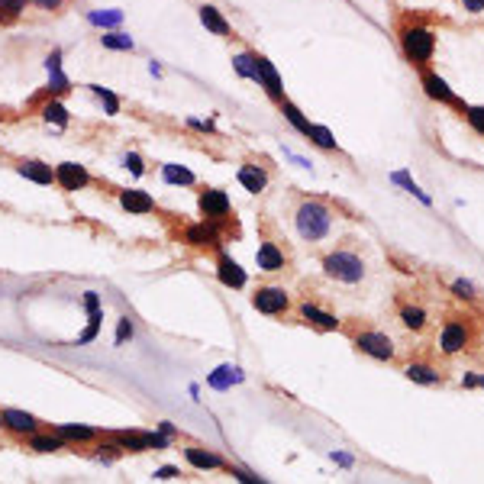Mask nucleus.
Returning <instances> with one entry per match:
<instances>
[{
    "label": "nucleus",
    "instance_id": "obj_1",
    "mask_svg": "<svg viewBox=\"0 0 484 484\" xmlns=\"http://www.w3.org/2000/svg\"><path fill=\"white\" fill-rule=\"evenodd\" d=\"M329 226H333V214H329L323 204H317V200L300 204V210H297V233L304 236V239H310V242L323 239V236L329 233Z\"/></svg>",
    "mask_w": 484,
    "mask_h": 484
},
{
    "label": "nucleus",
    "instance_id": "obj_2",
    "mask_svg": "<svg viewBox=\"0 0 484 484\" xmlns=\"http://www.w3.org/2000/svg\"><path fill=\"white\" fill-rule=\"evenodd\" d=\"M323 271L333 281H343V284H358L365 278V265L355 252H333V255H326Z\"/></svg>",
    "mask_w": 484,
    "mask_h": 484
},
{
    "label": "nucleus",
    "instance_id": "obj_3",
    "mask_svg": "<svg viewBox=\"0 0 484 484\" xmlns=\"http://www.w3.org/2000/svg\"><path fill=\"white\" fill-rule=\"evenodd\" d=\"M433 49H436V36L429 29H407L404 33V52H407L410 62H429L433 58Z\"/></svg>",
    "mask_w": 484,
    "mask_h": 484
},
{
    "label": "nucleus",
    "instance_id": "obj_4",
    "mask_svg": "<svg viewBox=\"0 0 484 484\" xmlns=\"http://www.w3.org/2000/svg\"><path fill=\"white\" fill-rule=\"evenodd\" d=\"M288 294L284 288H259L255 291V297H252V307L259 310V313H268V317H278L288 310Z\"/></svg>",
    "mask_w": 484,
    "mask_h": 484
},
{
    "label": "nucleus",
    "instance_id": "obj_5",
    "mask_svg": "<svg viewBox=\"0 0 484 484\" xmlns=\"http://www.w3.org/2000/svg\"><path fill=\"white\" fill-rule=\"evenodd\" d=\"M0 423H3V429L17 433V436H33V433H39V420L33 417V413H26V410H17V407L0 410Z\"/></svg>",
    "mask_w": 484,
    "mask_h": 484
},
{
    "label": "nucleus",
    "instance_id": "obj_6",
    "mask_svg": "<svg viewBox=\"0 0 484 484\" xmlns=\"http://www.w3.org/2000/svg\"><path fill=\"white\" fill-rule=\"evenodd\" d=\"M55 184L62 191H81V187L91 184V175H87V168L78 165V162H62L55 168Z\"/></svg>",
    "mask_w": 484,
    "mask_h": 484
},
{
    "label": "nucleus",
    "instance_id": "obj_7",
    "mask_svg": "<svg viewBox=\"0 0 484 484\" xmlns=\"http://www.w3.org/2000/svg\"><path fill=\"white\" fill-rule=\"evenodd\" d=\"M355 345H358L365 355H372V358H381V362L394 358V343H391V339H388L384 333H362L358 339H355Z\"/></svg>",
    "mask_w": 484,
    "mask_h": 484
},
{
    "label": "nucleus",
    "instance_id": "obj_8",
    "mask_svg": "<svg viewBox=\"0 0 484 484\" xmlns=\"http://www.w3.org/2000/svg\"><path fill=\"white\" fill-rule=\"evenodd\" d=\"M216 278L223 281L226 288H233V291H239V288H245V271H242V265L236 259H230V255H220V261H216Z\"/></svg>",
    "mask_w": 484,
    "mask_h": 484
},
{
    "label": "nucleus",
    "instance_id": "obj_9",
    "mask_svg": "<svg viewBox=\"0 0 484 484\" xmlns=\"http://www.w3.org/2000/svg\"><path fill=\"white\" fill-rule=\"evenodd\" d=\"M200 210H204L207 220H223L226 214H230V197H226V191H204L200 194Z\"/></svg>",
    "mask_w": 484,
    "mask_h": 484
},
{
    "label": "nucleus",
    "instance_id": "obj_10",
    "mask_svg": "<svg viewBox=\"0 0 484 484\" xmlns=\"http://www.w3.org/2000/svg\"><path fill=\"white\" fill-rule=\"evenodd\" d=\"M184 458L187 465L197 468V472H214V468H226V462L216 452H210V449H200V446H187L184 449Z\"/></svg>",
    "mask_w": 484,
    "mask_h": 484
},
{
    "label": "nucleus",
    "instance_id": "obj_11",
    "mask_svg": "<svg viewBox=\"0 0 484 484\" xmlns=\"http://www.w3.org/2000/svg\"><path fill=\"white\" fill-rule=\"evenodd\" d=\"M120 204H123V210H130V214H136V216H146V214H152V210H155V200H152V194H149V191H139V187L123 191Z\"/></svg>",
    "mask_w": 484,
    "mask_h": 484
},
{
    "label": "nucleus",
    "instance_id": "obj_12",
    "mask_svg": "<svg viewBox=\"0 0 484 484\" xmlns=\"http://www.w3.org/2000/svg\"><path fill=\"white\" fill-rule=\"evenodd\" d=\"M255 65H259V84L271 94V97H275V101H281L284 91H281V75L275 71V65H271L268 58H261V55H255Z\"/></svg>",
    "mask_w": 484,
    "mask_h": 484
},
{
    "label": "nucleus",
    "instance_id": "obj_13",
    "mask_svg": "<svg viewBox=\"0 0 484 484\" xmlns=\"http://www.w3.org/2000/svg\"><path fill=\"white\" fill-rule=\"evenodd\" d=\"M184 242H187V245H197V249H204V245H220V236H216L214 220H210V223H194V226H187Z\"/></svg>",
    "mask_w": 484,
    "mask_h": 484
},
{
    "label": "nucleus",
    "instance_id": "obj_14",
    "mask_svg": "<svg viewBox=\"0 0 484 484\" xmlns=\"http://www.w3.org/2000/svg\"><path fill=\"white\" fill-rule=\"evenodd\" d=\"M465 343H468V329L462 323H446V329H442V339H439V345H442V352L446 355H456L458 349H465Z\"/></svg>",
    "mask_w": 484,
    "mask_h": 484
},
{
    "label": "nucleus",
    "instance_id": "obj_15",
    "mask_svg": "<svg viewBox=\"0 0 484 484\" xmlns=\"http://www.w3.org/2000/svg\"><path fill=\"white\" fill-rule=\"evenodd\" d=\"M55 436L62 442H94L101 433L94 426H84V423H62V426H55Z\"/></svg>",
    "mask_w": 484,
    "mask_h": 484
},
{
    "label": "nucleus",
    "instance_id": "obj_16",
    "mask_svg": "<svg viewBox=\"0 0 484 484\" xmlns=\"http://www.w3.org/2000/svg\"><path fill=\"white\" fill-rule=\"evenodd\" d=\"M19 175L26 181H36V184H52L55 181V171L46 162H19Z\"/></svg>",
    "mask_w": 484,
    "mask_h": 484
},
{
    "label": "nucleus",
    "instance_id": "obj_17",
    "mask_svg": "<svg viewBox=\"0 0 484 484\" xmlns=\"http://www.w3.org/2000/svg\"><path fill=\"white\" fill-rule=\"evenodd\" d=\"M242 381V372L236 368V365H220L210 378H207V384L210 388H216V391H230L233 384H239Z\"/></svg>",
    "mask_w": 484,
    "mask_h": 484
},
{
    "label": "nucleus",
    "instance_id": "obj_18",
    "mask_svg": "<svg viewBox=\"0 0 484 484\" xmlns=\"http://www.w3.org/2000/svg\"><path fill=\"white\" fill-rule=\"evenodd\" d=\"M239 184L245 187V191H252V194H259V191H265V184H268V175H265L259 165H242Z\"/></svg>",
    "mask_w": 484,
    "mask_h": 484
},
{
    "label": "nucleus",
    "instance_id": "obj_19",
    "mask_svg": "<svg viewBox=\"0 0 484 484\" xmlns=\"http://www.w3.org/2000/svg\"><path fill=\"white\" fill-rule=\"evenodd\" d=\"M46 68H49V91H55V94H62V91H68V78H65V71H62V52H52V55L46 58Z\"/></svg>",
    "mask_w": 484,
    "mask_h": 484
},
{
    "label": "nucleus",
    "instance_id": "obj_20",
    "mask_svg": "<svg viewBox=\"0 0 484 484\" xmlns=\"http://www.w3.org/2000/svg\"><path fill=\"white\" fill-rule=\"evenodd\" d=\"M200 23H204V26L210 29L214 36H230V23H226L223 13H220L216 7H210V3H204V7H200Z\"/></svg>",
    "mask_w": 484,
    "mask_h": 484
},
{
    "label": "nucleus",
    "instance_id": "obj_21",
    "mask_svg": "<svg viewBox=\"0 0 484 484\" xmlns=\"http://www.w3.org/2000/svg\"><path fill=\"white\" fill-rule=\"evenodd\" d=\"M255 259H259V268L261 271H278L281 265H284V255L278 252V245H275V242H261L259 255H255Z\"/></svg>",
    "mask_w": 484,
    "mask_h": 484
},
{
    "label": "nucleus",
    "instance_id": "obj_22",
    "mask_svg": "<svg viewBox=\"0 0 484 484\" xmlns=\"http://www.w3.org/2000/svg\"><path fill=\"white\" fill-rule=\"evenodd\" d=\"M113 442L123 449V452H146L149 442H146V433H136V429H123V433H113Z\"/></svg>",
    "mask_w": 484,
    "mask_h": 484
},
{
    "label": "nucleus",
    "instance_id": "obj_23",
    "mask_svg": "<svg viewBox=\"0 0 484 484\" xmlns=\"http://www.w3.org/2000/svg\"><path fill=\"white\" fill-rule=\"evenodd\" d=\"M300 317L307 320V323L320 326V329H336V326H339V320H336L333 313H323V310L313 307V304H304V307H300Z\"/></svg>",
    "mask_w": 484,
    "mask_h": 484
},
{
    "label": "nucleus",
    "instance_id": "obj_24",
    "mask_svg": "<svg viewBox=\"0 0 484 484\" xmlns=\"http://www.w3.org/2000/svg\"><path fill=\"white\" fill-rule=\"evenodd\" d=\"M423 87H426V94L429 97H433V101H456V97H452V91H449V84L442 81V78L439 75H426L423 78Z\"/></svg>",
    "mask_w": 484,
    "mask_h": 484
},
{
    "label": "nucleus",
    "instance_id": "obj_25",
    "mask_svg": "<svg viewBox=\"0 0 484 484\" xmlns=\"http://www.w3.org/2000/svg\"><path fill=\"white\" fill-rule=\"evenodd\" d=\"M65 446L55 433H33L29 436V449H36V452H58V449Z\"/></svg>",
    "mask_w": 484,
    "mask_h": 484
},
{
    "label": "nucleus",
    "instance_id": "obj_26",
    "mask_svg": "<svg viewBox=\"0 0 484 484\" xmlns=\"http://www.w3.org/2000/svg\"><path fill=\"white\" fill-rule=\"evenodd\" d=\"M162 178H165L168 184H184V187L194 184V171H187L181 165H162Z\"/></svg>",
    "mask_w": 484,
    "mask_h": 484
},
{
    "label": "nucleus",
    "instance_id": "obj_27",
    "mask_svg": "<svg viewBox=\"0 0 484 484\" xmlns=\"http://www.w3.org/2000/svg\"><path fill=\"white\" fill-rule=\"evenodd\" d=\"M87 19H91L94 26L110 29V26H120L123 23V10H94V13H87Z\"/></svg>",
    "mask_w": 484,
    "mask_h": 484
},
{
    "label": "nucleus",
    "instance_id": "obj_28",
    "mask_svg": "<svg viewBox=\"0 0 484 484\" xmlns=\"http://www.w3.org/2000/svg\"><path fill=\"white\" fill-rule=\"evenodd\" d=\"M233 68H236V75L252 78V81H259V65H255V55H249V52L236 55V58H233Z\"/></svg>",
    "mask_w": 484,
    "mask_h": 484
},
{
    "label": "nucleus",
    "instance_id": "obj_29",
    "mask_svg": "<svg viewBox=\"0 0 484 484\" xmlns=\"http://www.w3.org/2000/svg\"><path fill=\"white\" fill-rule=\"evenodd\" d=\"M281 113L288 116V123H291V126H294V130H300V132H304V136H307V132H310V120H304V113H300V110H297V107H294V103H291V101H284V103H281Z\"/></svg>",
    "mask_w": 484,
    "mask_h": 484
},
{
    "label": "nucleus",
    "instance_id": "obj_30",
    "mask_svg": "<svg viewBox=\"0 0 484 484\" xmlns=\"http://www.w3.org/2000/svg\"><path fill=\"white\" fill-rule=\"evenodd\" d=\"M101 42L103 49H113V52H132V39L126 33H103Z\"/></svg>",
    "mask_w": 484,
    "mask_h": 484
},
{
    "label": "nucleus",
    "instance_id": "obj_31",
    "mask_svg": "<svg viewBox=\"0 0 484 484\" xmlns=\"http://www.w3.org/2000/svg\"><path fill=\"white\" fill-rule=\"evenodd\" d=\"M407 378L420 384H439V372H433L429 365H407Z\"/></svg>",
    "mask_w": 484,
    "mask_h": 484
},
{
    "label": "nucleus",
    "instance_id": "obj_32",
    "mask_svg": "<svg viewBox=\"0 0 484 484\" xmlns=\"http://www.w3.org/2000/svg\"><path fill=\"white\" fill-rule=\"evenodd\" d=\"M42 116H46L49 123H55V126H68V110L58 101H49L46 107H42Z\"/></svg>",
    "mask_w": 484,
    "mask_h": 484
},
{
    "label": "nucleus",
    "instance_id": "obj_33",
    "mask_svg": "<svg viewBox=\"0 0 484 484\" xmlns=\"http://www.w3.org/2000/svg\"><path fill=\"white\" fill-rule=\"evenodd\" d=\"M307 139H313L320 146V149H336V139H333V132L326 130V126H317V123H310V132H307Z\"/></svg>",
    "mask_w": 484,
    "mask_h": 484
},
{
    "label": "nucleus",
    "instance_id": "obj_34",
    "mask_svg": "<svg viewBox=\"0 0 484 484\" xmlns=\"http://www.w3.org/2000/svg\"><path fill=\"white\" fill-rule=\"evenodd\" d=\"M91 91L101 97V103L107 107V113H110V116H116V113H120V97H116V94H110L107 87H101V84H91Z\"/></svg>",
    "mask_w": 484,
    "mask_h": 484
},
{
    "label": "nucleus",
    "instance_id": "obj_35",
    "mask_svg": "<svg viewBox=\"0 0 484 484\" xmlns=\"http://www.w3.org/2000/svg\"><path fill=\"white\" fill-rule=\"evenodd\" d=\"M391 181H394V184H404V187H407V191H410V194L417 197V200H423V204H433V200H429V194H423V191H420V187L413 184V181H410V175H407V171H394V175H391Z\"/></svg>",
    "mask_w": 484,
    "mask_h": 484
},
{
    "label": "nucleus",
    "instance_id": "obj_36",
    "mask_svg": "<svg viewBox=\"0 0 484 484\" xmlns=\"http://www.w3.org/2000/svg\"><path fill=\"white\" fill-rule=\"evenodd\" d=\"M26 10V0H0V19H13Z\"/></svg>",
    "mask_w": 484,
    "mask_h": 484
},
{
    "label": "nucleus",
    "instance_id": "obj_37",
    "mask_svg": "<svg viewBox=\"0 0 484 484\" xmlns=\"http://www.w3.org/2000/svg\"><path fill=\"white\" fill-rule=\"evenodd\" d=\"M401 320H404V326H410V329H420V326L426 323V313H423L420 307H404Z\"/></svg>",
    "mask_w": 484,
    "mask_h": 484
},
{
    "label": "nucleus",
    "instance_id": "obj_38",
    "mask_svg": "<svg viewBox=\"0 0 484 484\" xmlns=\"http://www.w3.org/2000/svg\"><path fill=\"white\" fill-rule=\"evenodd\" d=\"M130 339H132V320L120 317V320H116V345H126Z\"/></svg>",
    "mask_w": 484,
    "mask_h": 484
},
{
    "label": "nucleus",
    "instance_id": "obj_39",
    "mask_svg": "<svg viewBox=\"0 0 484 484\" xmlns=\"http://www.w3.org/2000/svg\"><path fill=\"white\" fill-rule=\"evenodd\" d=\"M146 442H149V449H155V452H162V449L171 446V436H165V433H146Z\"/></svg>",
    "mask_w": 484,
    "mask_h": 484
},
{
    "label": "nucleus",
    "instance_id": "obj_40",
    "mask_svg": "<svg viewBox=\"0 0 484 484\" xmlns=\"http://www.w3.org/2000/svg\"><path fill=\"white\" fill-rule=\"evenodd\" d=\"M123 165L130 168L132 175H142V171H146V165H142V155H139V152H126V155H123Z\"/></svg>",
    "mask_w": 484,
    "mask_h": 484
},
{
    "label": "nucleus",
    "instance_id": "obj_41",
    "mask_svg": "<svg viewBox=\"0 0 484 484\" xmlns=\"http://www.w3.org/2000/svg\"><path fill=\"white\" fill-rule=\"evenodd\" d=\"M230 475H233L239 484H265L261 478H255L252 472H245V468H230Z\"/></svg>",
    "mask_w": 484,
    "mask_h": 484
},
{
    "label": "nucleus",
    "instance_id": "obj_42",
    "mask_svg": "<svg viewBox=\"0 0 484 484\" xmlns=\"http://www.w3.org/2000/svg\"><path fill=\"white\" fill-rule=\"evenodd\" d=\"M468 123L484 136V107H472V110H468Z\"/></svg>",
    "mask_w": 484,
    "mask_h": 484
},
{
    "label": "nucleus",
    "instance_id": "obj_43",
    "mask_svg": "<svg viewBox=\"0 0 484 484\" xmlns=\"http://www.w3.org/2000/svg\"><path fill=\"white\" fill-rule=\"evenodd\" d=\"M120 452H123V449L116 446V442H103L101 452H97V458H101V462H110V458H116Z\"/></svg>",
    "mask_w": 484,
    "mask_h": 484
},
{
    "label": "nucleus",
    "instance_id": "obj_44",
    "mask_svg": "<svg viewBox=\"0 0 484 484\" xmlns=\"http://www.w3.org/2000/svg\"><path fill=\"white\" fill-rule=\"evenodd\" d=\"M452 291H456V297H475V284H472V281H456V284H452Z\"/></svg>",
    "mask_w": 484,
    "mask_h": 484
},
{
    "label": "nucleus",
    "instance_id": "obj_45",
    "mask_svg": "<svg viewBox=\"0 0 484 484\" xmlns=\"http://www.w3.org/2000/svg\"><path fill=\"white\" fill-rule=\"evenodd\" d=\"M97 333H101V326H91V323H87V329H84V333L78 336V343H75V345H87V343H94V339H97Z\"/></svg>",
    "mask_w": 484,
    "mask_h": 484
},
{
    "label": "nucleus",
    "instance_id": "obj_46",
    "mask_svg": "<svg viewBox=\"0 0 484 484\" xmlns=\"http://www.w3.org/2000/svg\"><path fill=\"white\" fill-rule=\"evenodd\" d=\"M84 310H87V313H94V310H101V297H97L94 291H87V294H84Z\"/></svg>",
    "mask_w": 484,
    "mask_h": 484
},
{
    "label": "nucleus",
    "instance_id": "obj_47",
    "mask_svg": "<svg viewBox=\"0 0 484 484\" xmlns=\"http://www.w3.org/2000/svg\"><path fill=\"white\" fill-rule=\"evenodd\" d=\"M181 475V472H178L175 465H162L159 472H155V478H159V481H171V478H178Z\"/></svg>",
    "mask_w": 484,
    "mask_h": 484
},
{
    "label": "nucleus",
    "instance_id": "obj_48",
    "mask_svg": "<svg viewBox=\"0 0 484 484\" xmlns=\"http://www.w3.org/2000/svg\"><path fill=\"white\" fill-rule=\"evenodd\" d=\"M33 3H36V7H42V10H58L62 3H65V0H33Z\"/></svg>",
    "mask_w": 484,
    "mask_h": 484
},
{
    "label": "nucleus",
    "instance_id": "obj_49",
    "mask_svg": "<svg viewBox=\"0 0 484 484\" xmlns=\"http://www.w3.org/2000/svg\"><path fill=\"white\" fill-rule=\"evenodd\" d=\"M462 3H465L468 13H481L484 10V0H462Z\"/></svg>",
    "mask_w": 484,
    "mask_h": 484
},
{
    "label": "nucleus",
    "instance_id": "obj_50",
    "mask_svg": "<svg viewBox=\"0 0 484 484\" xmlns=\"http://www.w3.org/2000/svg\"><path fill=\"white\" fill-rule=\"evenodd\" d=\"M333 462H339V465H352V456H345V452H333Z\"/></svg>",
    "mask_w": 484,
    "mask_h": 484
},
{
    "label": "nucleus",
    "instance_id": "obj_51",
    "mask_svg": "<svg viewBox=\"0 0 484 484\" xmlns=\"http://www.w3.org/2000/svg\"><path fill=\"white\" fill-rule=\"evenodd\" d=\"M159 433H165V436H178V429L171 426L168 420H162V423H159Z\"/></svg>",
    "mask_w": 484,
    "mask_h": 484
},
{
    "label": "nucleus",
    "instance_id": "obj_52",
    "mask_svg": "<svg viewBox=\"0 0 484 484\" xmlns=\"http://www.w3.org/2000/svg\"><path fill=\"white\" fill-rule=\"evenodd\" d=\"M187 123H191L194 130H204V132H210V130H214V123H204V120H187Z\"/></svg>",
    "mask_w": 484,
    "mask_h": 484
},
{
    "label": "nucleus",
    "instance_id": "obj_53",
    "mask_svg": "<svg viewBox=\"0 0 484 484\" xmlns=\"http://www.w3.org/2000/svg\"><path fill=\"white\" fill-rule=\"evenodd\" d=\"M462 384H465V388H478V374H465V381Z\"/></svg>",
    "mask_w": 484,
    "mask_h": 484
},
{
    "label": "nucleus",
    "instance_id": "obj_54",
    "mask_svg": "<svg viewBox=\"0 0 484 484\" xmlns=\"http://www.w3.org/2000/svg\"><path fill=\"white\" fill-rule=\"evenodd\" d=\"M478 384H481V388H484V374H481V378H478Z\"/></svg>",
    "mask_w": 484,
    "mask_h": 484
},
{
    "label": "nucleus",
    "instance_id": "obj_55",
    "mask_svg": "<svg viewBox=\"0 0 484 484\" xmlns=\"http://www.w3.org/2000/svg\"><path fill=\"white\" fill-rule=\"evenodd\" d=\"M0 426H3V423H0Z\"/></svg>",
    "mask_w": 484,
    "mask_h": 484
}]
</instances>
